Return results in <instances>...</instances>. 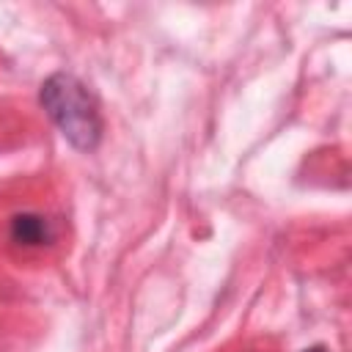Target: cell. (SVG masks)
Here are the masks:
<instances>
[{"instance_id": "1", "label": "cell", "mask_w": 352, "mask_h": 352, "mask_svg": "<svg viewBox=\"0 0 352 352\" xmlns=\"http://www.w3.org/2000/svg\"><path fill=\"white\" fill-rule=\"evenodd\" d=\"M38 102L77 151H94L102 140V113L96 96L69 72H55L41 82Z\"/></svg>"}, {"instance_id": "2", "label": "cell", "mask_w": 352, "mask_h": 352, "mask_svg": "<svg viewBox=\"0 0 352 352\" xmlns=\"http://www.w3.org/2000/svg\"><path fill=\"white\" fill-rule=\"evenodd\" d=\"M8 236H11V242L25 245V248H41L52 239V228H50L47 217H41L36 212H22V214L11 217Z\"/></svg>"}, {"instance_id": "3", "label": "cell", "mask_w": 352, "mask_h": 352, "mask_svg": "<svg viewBox=\"0 0 352 352\" xmlns=\"http://www.w3.org/2000/svg\"><path fill=\"white\" fill-rule=\"evenodd\" d=\"M302 352H327L324 346H308V349H302Z\"/></svg>"}]
</instances>
